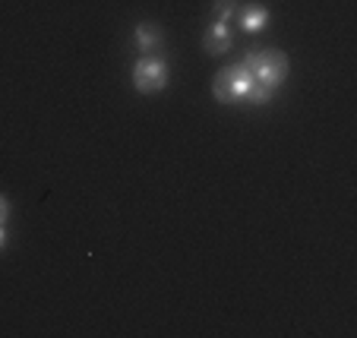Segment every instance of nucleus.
I'll return each instance as SVG.
<instances>
[{
  "mask_svg": "<svg viewBox=\"0 0 357 338\" xmlns=\"http://www.w3.org/2000/svg\"><path fill=\"white\" fill-rule=\"evenodd\" d=\"M241 63L250 70L253 82L272 89V92L284 86L288 70H291L288 67V54H284V51H275V47H257V51H247Z\"/></svg>",
  "mask_w": 357,
  "mask_h": 338,
  "instance_id": "obj_1",
  "label": "nucleus"
},
{
  "mask_svg": "<svg viewBox=\"0 0 357 338\" xmlns=\"http://www.w3.org/2000/svg\"><path fill=\"white\" fill-rule=\"evenodd\" d=\"M253 92V76L243 63H231L222 67L218 76L212 79V95H215L222 105H243Z\"/></svg>",
  "mask_w": 357,
  "mask_h": 338,
  "instance_id": "obj_2",
  "label": "nucleus"
},
{
  "mask_svg": "<svg viewBox=\"0 0 357 338\" xmlns=\"http://www.w3.org/2000/svg\"><path fill=\"white\" fill-rule=\"evenodd\" d=\"M171 82V63L162 54H142L133 63V86L142 95H155Z\"/></svg>",
  "mask_w": 357,
  "mask_h": 338,
  "instance_id": "obj_3",
  "label": "nucleus"
},
{
  "mask_svg": "<svg viewBox=\"0 0 357 338\" xmlns=\"http://www.w3.org/2000/svg\"><path fill=\"white\" fill-rule=\"evenodd\" d=\"M133 47L139 51V54H158V51L165 47V29L158 26V22H152V20L136 22V29H133Z\"/></svg>",
  "mask_w": 357,
  "mask_h": 338,
  "instance_id": "obj_4",
  "label": "nucleus"
},
{
  "mask_svg": "<svg viewBox=\"0 0 357 338\" xmlns=\"http://www.w3.org/2000/svg\"><path fill=\"white\" fill-rule=\"evenodd\" d=\"M231 45H234V29H231L228 22L212 20L209 26H206V32H202V47H206L209 54H225V51H231Z\"/></svg>",
  "mask_w": 357,
  "mask_h": 338,
  "instance_id": "obj_5",
  "label": "nucleus"
},
{
  "mask_svg": "<svg viewBox=\"0 0 357 338\" xmlns=\"http://www.w3.org/2000/svg\"><path fill=\"white\" fill-rule=\"evenodd\" d=\"M234 20H237V26H241L247 35H259V32H266V29H269L272 16H269V10H266L263 3H247V7L237 10Z\"/></svg>",
  "mask_w": 357,
  "mask_h": 338,
  "instance_id": "obj_6",
  "label": "nucleus"
},
{
  "mask_svg": "<svg viewBox=\"0 0 357 338\" xmlns=\"http://www.w3.org/2000/svg\"><path fill=\"white\" fill-rule=\"evenodd\" d=\"M237 10H241V3H237V0H215V3H212L215 20L218 22H228V26H231V20L237 16Z\"/></svg>",
  "mask_w": 357,
  "mask_h": 338,
  "instance_id": "obj_7",
  "label": "nucleus"
},
{
  "mask_svg": "<svg viewBox=\"0 0 357 338\" xmlns=\"http://www.w3.org/2000/svg\"><path fill=\"white\" fill-rule=\"evenodd\" d=\"M10 212H13V206H10V199L0 193V224H7L10 222Z\"/></svg>",
  "mask_w": 357,
  "mask_h": 338,
  "instance_id": "obj_8",
  "label": "nucleus"
},
{
  "mask_svg": "<svg viewBox=\"0 0 357 338\" xmlns=\"http://www.w3.org/2000/svg\"><path fill=\"white\" fill-rule=\"evenodd\" d=\"M7 244H10V231H7V224H0V253H3Z\"/></svg>",
  "mask_w": 357,
  "mask_h": 338,
  "instance_id": "obj_9",
  "label": "nucleus"
}]
</instances>
